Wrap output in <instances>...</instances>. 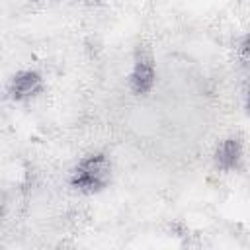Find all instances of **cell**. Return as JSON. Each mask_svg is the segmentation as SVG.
<instances>
[{
  "label": "cell",
  "mask_w": 250,
  "mask_h": 250,
  "mask_svg": "<svg viewBox=\"0 0 250 250\" xmlns=\"http://www.w3.org/2000/svg\"><path fill=\"white\" fill-rule=\"evenodd\" d=\"M4 209H6V205H4V197L0 195V219L4 217Z\"/></svg>",
  "instance_id": "5b68a950"
},
{
  "label": "cell",
  "mask_w": 250,
  "mask_h": 250,
  "mask_svg": "<svg viewBox=\"0 0 250 250\" xmlns=\"http://www.w3.org/2000/svg\"><path fill=\"white\" fill-rule=\"evenodd\" d=\"M43 76L41 72L33 70V68H25V70H20L16 72L10 82H8V98L12 102H27V100H33L35 96H39L43 92Z\"/></svg>",
  "instance_id": "3957f363"
},
{
  "label": "cell",
  "mask_w": 250,
  "mask_h": 250,
  "mask_svg": "<svg viewBox=\"0 0 250 250\" xmlns=\"http://www.w3.org/2000/svg\"><path fill=\"white\" fill-rule=\"evenodd\" d=\"M242 141L238 137H225L213 152L215 168L221 172H234L242 164Z\"/></svg>",
  "instance_id": "277c9868"
},
{
  "label": "cell",
  "mask_w": 250,
  "mask_h": 250,
  "mask_svg": "<svg viewBox=\"0 0 250 250\" xmlns=\"http://www.w3.org/2000/svg\"><path fill=\"white\" fill-rule=\"evenodd\" d=\"M111 178H113L111 158L105 152H92L78 160V164L70 172L68 182L72 189L86 195H94L104 191L111 184Z\"/></svg>",
  "instance_id": "6da1fadb"
},
{
  "label": "cell",
  "mask_w": 250,
  "mask_h": 250,
  "mask_svg": "<svg viewBox=\"0 0 250 250\" xmlns=\"http://www.w3.org/2000/svg\"><path fill=\"white\" fill-rule=\"evenodd\" d=\"M127 82H129L131 94L137 98H145L152 92L156 84V62L150 51H145V49L137 51Z\"/></svg>",
  "instance_id": "7a4b0ae2"
}]
</instances>
